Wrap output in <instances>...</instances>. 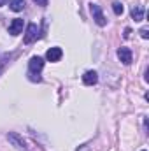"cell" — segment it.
<instances>
[{
    "instance_id": "cell-1",
    "label": "cell",
    "mask_w": 149,
    "mask_h": 151,
    "mask_svg": "<svg viewBox=\"0 0 149 151\" xmlns=\"http://www.w3.org/2000/svg\"><path fill=\"white\" fill-rule=\"evenodd\" d=\"M90 11H91V14H93L95 23H97L98 27H105L107 19H105V16H104V12H102V7H100L98 4H90Z\"/></svg>"
},
{
    "instance_id": "cell-2",
    "label": "cell",
    "mask_w": 149,
    "mask_h": 151,
    "mask_svg": "<svg viewBox=\"0 0 149 151\" xmlns=\"http://www.w3.org/2000/svg\"><path fill=\"white\" fill-rule=\"evenodd\" d=\"M7 141L16 148V150H21V151H28L27 148V142L23 141V137L19 135V134H16V132H9L7 134Z\"/></svg>"
},
{
    "instance_id": "cell-3",
    "label": "cell",
    "mask_w": 149,
    "mask_h": 151,
    "mask_svg": "<svg viewBox=\"0 0 149 151\" xmlns=\"http://www.w3.org/2000/svg\"><path fill=\"white\" fill-rule=\"evenodd\" d=\"M42 67H44V60L40 58V56H34L32 60H30V63H28V69H30V76H39V72L42 70Z\"/></svg>"
},
{
    "instance_id": "cell-4",
    "label": "cell",
    "mask_w": 149,
    "mask_h": 151,
    "mask_svg": "<svg viewBox=\"0 0 149 151\" xmlns=\"http://www.w3.org/2000/svg\"><path fill=\"white\" fill-rule=\"evenodd\" d=\"M37 34H39L37 25H35V23H30V25H28V28H27V35H25V42H27V44L34 42V40L37 39Z\"/></svg>"
},
{
    "instance_id": "cell-5",
    "label": "cell",
    "mask_w": 149,
    "mask_h": 151,
    "mask_svg": "<svg viewBox=\"0 0 149 151\" xmlns=\"http://www.w3.org/2000/svg\"><path fill=\"white\" fill-rule=\"evenodd\" d=\"M117 58L125 63V65H130L132 63V51L128 47H119L117 49Z\"/></svg>"
},
{
    "instance_id": "cell-6",
    "label": "cell",
    "mask_w": 149,
    "mask_h": 151,
    "mask_svg": "<svg viewBox=\"0 0 149 151\" xmlns=\"http://www.w3.org/2000/svg\"><path fill=\"white\" fill-rule=\"evenodd\" d=\"M23 19H19V18H16V19H12V23L9 25V34L11 35H18V34H21V30H23Z\"/></svg>"
},
{
    "instance_id": "cell-7",
    "label": "cell",
    "mask_w": 149,
    "mask_h": 151,
    "mask_svg": "<svg viewBox=\"0 0 149 151\" xmlns=\"http://www.w3.org/2000/svg\"><path fill=\"white\" fill-rule=\"evenodd\" d=\"M97 81H98V74L95 70H88V72H84V76H82V83L88 84V86L97 84Z\"/></svg>"
},
{
    "instance_id": "cell-8",
    "label": "cell",
    "mask_w": 149,
    "mask_h": 151,
    "mask_svg": "<svg viewBox=\"0 0 149 151\" xmlns=\"http://www.w3.org/2000/svg\"><path fill=\"white\" fill-rule=\"evenodd\" d=\"M62 55H63V51H62L60 47H51V49H47L46 58H47L49 62H58V60L62 58Z\"/></svg>"
},
{
    "instance_id": "cell-9",
    "label": "cell",
    "mask_w": 149,
    "mask_h": 151,
    "mask_svg": "<svg viewBox=\"0 0 149 151\" xmlns=\"http://www.w3.org/2000/svg\"><path fill=\"white\" fill-rule=\"evenodd\" d=\"M144 14H146V9L142 5H133L132 7V18L135 21H142L144 19Z\"/></svg>"
},
{
    "instance_id": "cell-10",
    "label": "cell",
    "mask_w": 149,
    "mask_h": 151,
    "mask_svg": "<svg viewBox=\"0 0 149 151\" xmlns=\"http://www.w3.org/2000/svg\"><path fill=\"white\" fill-rule=\"evenodd\" d=\"M11 9L14 12H19L25 9V0H11Z\"/></svg>"
},
{
    "instance_id": "cell-11",
    "label": "cell",
    "mask_w": 149,
    "mask_h": 151,
    "mask_svg": "<svg viewBox=\"0 0 149 151\" xmlns=\"http://www.w3.org/2000/svg\"><path fill=\"white\" fill-rule=\"evenodd\" d=\"M112 11H114L116 16H121L123 11H125V9H123V4H121V2H112Z\"/></svg>"
},
{
    "instance_id": "cell-12",
    "label": "cell",
    "mask_w": 149,
    "mask_h": 151,
    "mask_svg": "<svg viewBox=\"0 0 149 151\" xmlns=\"http://www.w3.org/2000/svg\"><path fill=\"white\" fill-rule=\"evenodd\" d=\"M148 32H149L148 28H142V30H140L139 34H140V37H142V39H148V37H149V34H148Z\"/></svg>"
},
{
    "instance_id": "cell-13",
    "label": "cell",
    "mask_w": 149,
    "mask_h": 151,
    "mask_svg": "<svg viewBox=\"0 0 149 151\" xmlns=\"http://www.w3.org/2000/svg\"><path fill=\"white\" fill-rule=\"evenodd\" d=\"M35 4L40 5V7H46V5H47V0H35Z\"/></svg>"
},
{
    "instance_id": "cell-14",
    "label": "cell",
    "mask_w": 149,
    "mask_h": 151,
    "mask_svg": "<svg viewBox=\"0 0 149 151\" xmlns=\"http://www.w3.org/2000/svg\"><path fill=\"white\" fill-rule=\"evenodd\" d=\"M130 34H132V32H130V28H126V30H125V37L128 39V37H130Z\"/></svg>"
},
{
    "instance_id": "cell-15",
    "label": "cell",
    "mask_w": 149,
    "mask_h": 151,
    "mask_svg": "<svg viewBox=\"0 0 149 151\" xmlns=\"http://www.w3.org/2000/svg\"><path fill=\"white\" fill-rule=\"evenodd\" d=\"M7 4V0H0V5H5Z\"/></svg>"
},
{
    "instance_id": "cell-16",
    "label": "cell",
    "mask_w": 149,
    "mask_h": 151,
    "mask_svg": "<svg viewBox=\"0 0 149 151\" xmlns=\"http://www.w3.org/2000/svg\"><path fill=\"white\" fill-rule=\"evenodd\" d=\"M142 151H146V150H142Z\"/></svg>"
}]
</instances>
